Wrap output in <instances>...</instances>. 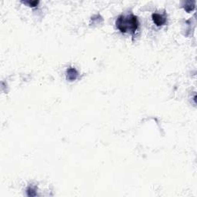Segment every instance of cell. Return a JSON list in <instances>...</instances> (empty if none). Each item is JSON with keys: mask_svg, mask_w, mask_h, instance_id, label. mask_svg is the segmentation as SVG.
<instances>
[{"mask_svg": "<svg viewBox=\"0 0 197 197\" xmlns=\"http://www.w3.org/2000/svg\"><path fill=\"white\" fill-rule=\"evenodd\" d=\"M79 73L76 69L74 68H69L66 71V79L69 81H73L77 79Z\"/></svg>", "mask_w": 197, "mask_h": 197, "instance_id": "3", "label": "cell"}, {"mask_svg": "<svg viewBox=\"0 0 197 197\" xmlns=\"http://www.w3.org/2000/svg\"><path fill=\"white\" fill-rule=\"evenodd\" d=\"M117 28L123 33L134 34L139 28L138 17L133 14H122L115 21Z\"/></svg>", "mask_w": 197, "mask_h": 197, "instance_id": "1", "label": "cell"}, {"mask_svg": "<svg viewBox=\"0 0 197 197\" xmlns=\"http://www.w3.org/2000/svg\"><path fill=\"white\" fill-rule=\"evenodd\" d=\"M26 193L28 196H36L37 195V193H36V187H32V186H29V187L27 188L26 190Z\"/></svg>", "mask_w": 197, "mask_h": 197, "instance_id": "4", "label": "cell"}, {"mask_svg": "<svg viewBox=\"0 0 197 197\" xmlns=\"http://www.w3.org/2000/svg\"><path fill=\"white\" fill-rule=\"evenodd\" d=\"M152 18H153V22L157 26H161L163 25L167 20V16L166 15L164 14H160L158 13H154L152 15Z\"/></svg>", "mask_w": 197, "mask_h": 197, "instance_id": "2", "label": "cell"}, {"mask_svg": "<svg viewBox=\"0 0 197 197\" xmlns=\"http://www.w3.org/2000/svg\"><path fill=\"white\" fill-rule=\"evenodd\" d=\"M25 4H28L30 7H36L38 4L39 3V1H25L23 2Z\"/></svg>", "mask_w": 197, "mask_h": 197, "instance_id": "6", "label": "cell"}, {"mask_svg": "<svg viewBox=\"0 0 197 197\" xmlns=\"http://www.w3.org/2000/svg\"><path fill=\"white\" fill-rule=\"evenodd\" d=\"M195 8V2H190V1H188L185 3V6L184 9L187 11V12H190V11L193 10V9Z\"/></svg>", "mask_w": 197, "mask_h": 197, "instance_id": "5", "label": "cell"}]
</instances>
